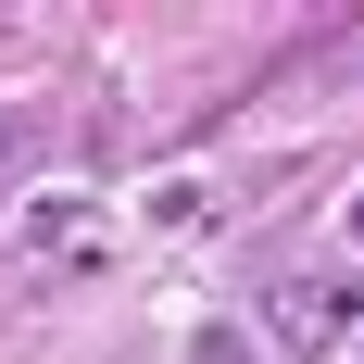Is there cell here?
<instances>
[{"mask_svg":"<svg viewBox=\"0 0 364 364\" xmlns=\"http://www.w3.org/2000/svg\"><path fill=\"white\" fill-rule=\"evenodd\" d=\"M26 252L38 264H75V252H88V201H38V214H26Z\"/></svg>","mask_w":364,"mask_h":364,"instance_id":"7a4b0ae2","label":"cell"},{"mask_svg":"<svg viewBox=\"0 0 364 364\" xmlns=\"http://www.w3.org/2000/svg\"><path fill=\"white\" fill-rule=\"evenodd\" d=\"M352 239H364V201H352Z\"/></svg>","mask_w":364,"mask_h":364,"instance_id":"277c9868","label":"cell"},{"mask_svg":"<svg viewBox=\"0 0 364 364\" xmlns=\"http://www.w3.org/2000/svg\"><path fill=\"white\" fill-rule=\"evenodd\" d=\"M264 339L289 364H314V352H352L364 339V277H339V264H289V277H264Z\"/></svg>","mask_w":364,"mask_h":364,"instance_id":"6da1fadb","label":"cell"},{"mask_svg":"<svg viewBox=\"0 0 364 364\" xmlns=\"http://www.w3.org/2000/svg\"><path fill=\"white\" fill-rule=\"evenodd\" d=\"M188 364H264V352H252L239 327H201V339H188Z\"/></svg>","mask_w":364,"mask_h":364,"instance_id":"3957f363","label":"cell"}]
</instances>
